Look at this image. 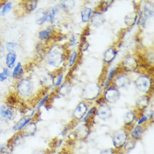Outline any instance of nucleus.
<instances>
[{
    "label": "nucleus",
    "mask_w": 154,
    "mask_h": 154,
    "mask_svg": "<svg viewBox=\"0 0 154 154\" xmlns=\"http://www.w3.org/2000/svg\"><path fill=\"white\" fill-rule=\"evenodd\" d=\"M93 13H94L93 8L88 7V6H86V5L83 6L81 9V12H80V18H81V21L83 24L87 25L89 23Z\"/></svg>",
    "instance_id": "obj_26"
},
{
    "label": "nucleus",
    "mask_w": 154,
    "mask_h": 154,
    "mask_svg": "<svg viewBox=\"0 0 154 154\" xmlns=\"http://www.w3.org/2000/svg\"><path fill=\"white\" fill-rule=\"evenodd\" d=\"M118 52H119V49L116 45H112L105 50L103 54V62L106 67L111 65V63L116 58Z\"/></svg>",
    "instance_id": "obj_12"
},
{
    "label": "nucleus",
    "mask_w": 154,
    "mask_h": 154,
    "mask_svg": "<svg viewBox=\"0 0 154 154\" xmlns=\"http://www.w3.org/2000/svg\"><path fill=\"white\" fill-rule=\"evenodd\" d=\"M119 66L121 67V71L125 72L126 73H129V72H137L139 70V67L141 66V63H140V60L137 57L129 54L125 56L123 58L122 62Z\"/></svg>",
    "instance_id": "obj_5"
},
{
    "label": "nucleus",
    "mask_w": 154,
    "mask_h": 154,
    "mask_svg": "<svg viewBox=\"0 0 154 154\" xmlns=\"http://www.w3.org/2000/svg\"><path fill=\"white\" fill-rule=\"evenodd\" d=\"M134 84L137 91L142 93V94H150L153 88L152 77H151L150 74L142 73L135 79Z\"/></svg>",
    "instance_id": "obj_3"
},
{
    "label": "nucleus",
    "mask_w": 154,
    "mask_h": 154,
    "mask_svg": "<svg viewBox=\"0 0 154 154\" xmlns=\"http://www.w3.org/2000/svg\"><path fill=\"white\" fill-rule=\"evenodd\" d=\"M72 89V84L71 81L67 79L66 81H64L63 84L57 88V94L61 97H67L71 94Z\"/></svg>",
    "instance_id": "obj_24"
},
{
    "label": "nucleus",
    "mask_w": 154,
    "mask_h": 154,
    "mask_svg": "<svg viewBox=\"0 0 154 154\" xmlns=\"http://www.w3.org/2000/svg\"><path fill=\"white\" fill-rule=\"evenodd\" d=\"M149 121L148 118L146 116V115H145V113H142V114H139L138 115L137 119L136 121L135 125H146V123Z\"/></svg>",
    "instance_id": "obj_43"
},
{
    "label": "nucleus",
    "mask_w": 154,
    "mask_h": 154,
    "mask_svg": "<svg viewBox=\"0 0 154 154\" xmlns=\"http://www.w3.org/2000/svg\"><path fill=\"white\" fill-rule=\"evenodd\" d=\"M100 154H121V152L120 151L116 150L113 147H109V148H104L100 151Z\"/></svg>",
    "instance_id": "obj_45"
},
{
    "label": "nucleus",
    "mask_w": 154,
    "mask_h": 154,
    "mask_svg": "<svg viewBox=\"0 0 154 154\" xmlns=\"http://www.w3.org/2000/svg\"><path fill=\"white\" fill-rule=\"evenodd\" d=\"M104 23H105V18L104 16V14H101V13L94 10V13H93L90 21H89V28L90 29H91V27L99 28L104 25Z\"/></svg>",
    "instance_id": "obj_20"
},
{
    "label": "nucleus",
    "mask_w": 154,
    "mask_h": 154,
    "mask_svg": "<svg viewBox=\"0 0 154 154\" xmlns=\"http://www.w3.org/2000/svg\"><path fill=\"white\" fill-rule=\"evenodd\" d=\"M95 116L101 121H108L112 117V109L109 104L104 103L96 106Z\"/></svg>",
    "instance_id": "obj_11"
},
{
    "label": "nucleus",
    "mask_w": 154,
    "mask_h": 154,
    "mask_svg": "<svg viewBox=\"0 0 154 154\" xmlns=\"http://www.w3.org/2000/svg\"><path fill=\"white\" fill-rule=\"evenodd\" d=\"M16 107L11 106L8 104H3L0 105V122L10 123L15 120L17 116Z\"/></svg>",
    "instance_id": "obj_7"
},
{
    "label": "nucleus",
    "mask_w": 154,
    "mask_h": 154,
    "mask_svg": "<svg viewBox=\"0 0 154 154\" xmlns=\"http://www.w3.org/2000/svg\"><path fill=\"white\" fill-rule=\"evenodd\" d=\"M121 97V92L120 90L114 87L112 84L109 85L105 89H104L102 98L104 99V102L106 104H116Z\"/></svg>",
    "instance_id": "obj_8"
},
{
    "label": "nucleus",
    "mask_w": 154,
    "mask_h": 154,
    "mask_svg": "<svg viewBox=\"0 0 154 154\" xmlns=\"http://www.w3.org/2000/svg\"><path fill=\"white\" fill-rule=\"evenodd\" d=\"M5 50L7 52H13V53H16L17 51L20 50V43L15 42H7L4 45Z\"/></svg>",
    "instance_id": "obj_39"
},
{
    "label": "nucleus",
    "mask_w": 154,
    "mask_h": 154,
    "mask_svg": "<svg viewBox=\"0 0 154 154\" xmlns=\"http://www.w3.org/2000/svg\"><path fill=\"white\" fill-rule=\"evenodd\" d=\"M131 83V79L129 74L125 72L121 71V69L117 72L116 77L114 78L111 84L114 87H116L120 90L121 88H125L128 87Z\"/></svg>",
    "instance_id": "obj_9"
},
{
    "label": "nucleus",
    "mask_w": 154,
    "mask_h": 154,
    "mask_svg": "<svg viewBox=\"0 0 154 154\" xmlns=\"http://www.w3.org/2000/svg\"><path fill=\"white\" fill-rule=\"evenodd\" d=\"M32 154H47L46 150H36L32 152Z\"/></svg>",
    "instance_id": "obj_49"
},
{
    "label": "nucleus",
    "mask_w": 154,
    "mask_h": 154,
    "mask_svg": "<svg viewBox=\"0 0 154 154\" xmlns=\"http://www.w3.org/2000/svg\"><path fill=\"white\" fill-rule=\"evenodd\" d=\"M88 48H89V43L88 42L87 38L82 37L81 41L79 42V49H78L79 53H84L85 51L88 50Z\"/></svg>",
    "instance_id": "obj_41"
},
{
    "label": "nucleus",
    "mask_w": 154,
    "mask_h": 154,
    "mask_svg": "<svg viewBox=\"0 0 154 154\" xmlns=\"http://www.w3.org/2000/svg\"><path fill=\"white\" fill-rule=\"evenodd\" d=\"M146 126L145 125H133L131 129L128 131L129 133V138L131 140H133L136 142L138 141L142 140L143 137V135L146 131Z\"/></svg>",
    "instance_id": "obj_16"
},
{
    "label": "nucleus",
    "mask_w": 154,
    "mask_h": 154,
    "mask_svg": "<svg viewBox=\"0 0 154 154\" xmlns=\"http://www.w3.org/2000/svg\"><path fill=\"white\" fill-rule=\"evenodd\" d=\"M129 139V133L128 131L121 127L119 130L114 131V133L111 136V140H112L113 148L116 150H118L121 152V147L125 144V142Z\"/></svg>",
    "instance_id": "obj_6"
},
{
    "label": "nucleus",
    "mask_w": 154,
    "mask_h": 154,
    "mask_svg": "<svg viewBox=\"0 0 154 154\" xmlns=\"http://www.w3.org/2000/svg\"><path fill=\"white\" fill-rule=\"evenodd\" d=\"M17 54L13 52H7L5 55V66L8 69L12 70L14 67L16 65Z\"/></svg>",
    "instance_id": "obj_33"
},
{
    "label": "nucleus",
    "mask_w": 154,
    "mask_h": 154,
    "mask_svg": "<svg viewBox=\"0 0 154 154\" xmlns=\"http://www.w3.org/2000/svg\"><path fill=\"white\" fill-rule=\"evenodd\" d=\"M61 8V10H63L65 13H70L73 10L75 7V1H70V0H65V1H60L58 4Z\"/></svg>",
    "instance_id": "obj_34"
},
{
    "label": "nucleus",
    "mask_w": 154,
    "mask_h": 154,
    "mask_svg": "<svg viewBox=\"0 0 154 154\" xmlns=\"http://www.w3.org/2000/svg\"><path fill=\"white\" fill-rule=\"evenodd\" d=\"M138 115L139 114L135 109L125 113V116L123 117V122H124V126L123 127L125 128L127 131H129L133 125H135Z\"/></svg>",
    "instance_id": "obj_17"
},
{
    "label": "nucleus",
    "mask_w": 154,
    "mask_h": 154,
    "mask_svg": "<svg viewBox=\"0 0 154 154\" xmlns=\"http://www.w3.org/2000/svg\"><path fill=\"white\" fill-rule=\"evenodd\" d=\"M37 120L35 116H34V119L25 125V127L21 131L20 133L24 137H33L37 131Z\"/></svg>",
    "instance_id": "obj_19"
},
{
    "label": "nucleus",
    "mask_w": 154,
    "mask_h": 154,
    "mask_svg": "<svg viewBox=\"0 0 154 154\" xmlns=\"http://www.w3.org/2000/svg\"><path fill=\"white\" fill-rule=\"evenodd\" d=\"M142 14H144L145 16H146L148 19H151L153 17V2H146L144 4V7L142 9Z\"/></svg>",
    "instance_id": "obj_36"
},
{
    "label": "nucleus",
    "mask_w": 154,
    "mask_h": 154,
    "mask_svg": "<svg viewBox=\"0 0 154 154\" xmlns=\"http://www.w3.org/2000/svg\"><path fill=\"white\" fill-rule=\"evenodd\" d=\"M50 94H44L41 98V100H39V102L37 103V105H36V111L37 109L39 110L40 109L43 107V106H46V104H48V101H49V99H50Z\"/></svg>",
    "instance_id": "obj_42"
},
{
    "label": "nucleus",
    "mask_w": 154,
    "mask_h": 154,
    "mask_svg": "<svg viewBox=\"0 0 154 154\" xmlns=\"http://www.w3.org/2000/svg\"><path fill=\"white\" fill-rule=\"evenodd\" d=\"M151 95L150 94H142L138 98L136 101L135 109L138 112V114L145 113L147 107L150 105Z\"/></svg>",
    "instance_id": "obj_14"
},
{
    "label": "nucleus",
    "mask_w": 154,
    "mask_h": 154,
    "mask_svg": "<svg viewBox=\"0 0 154 154\" xmlns=\"http://www.w3.org/2000/svg\"><path fill=\"white\" fill-rule=\"evenodd\" d=\"M137 145V142L133 141V140H131V138H129L125 143L123 145V146L121 147V154H124V153H127V152H129L131 150H133L134 148H135V146Z\"/></svg>",
    "instance_id": "obj_37"
},
{
    "label": "nucleus",
    "mask_w": 154,
    "mask_h": 154,
    "mask_svg": "<svg viewBox=\"0 0 154 154\" xmlns=\"http://www.w3.org/2000/svg\"><path fill=\"white\" fill-rule=\"evenodd\" d=\"M79 51L77 49H74V50H72V51H70L68 53V56H67V66L68 67H73L77 64V62L79 61Z\"/></svg>",
    "instance_id": "obj_32"
},
{
    "label": "nucleus",
    "mask_w": 154,
    "mask_h": 154,
    "mask_svg": "<svg viewBox=\"0 0 154 154\" xmlns=\"http://www.w3.org/2000/svg\"><path fill=\"white\" fill-rule=\"evenodd\" d=\"M5 55H6V50H5L4 45L0 42V60L4 58V57H5Z\"/></svg>",
    "instance_id": "obj_46"
},
{
    "label": "nucleus",
    "mask_w": 154,
    "mask_h": 154,
    "mask_svg": "<svg viewBox=\"0 0 154 154\" xmlns=\"http://www.w3.org/2000/svg\"><path fill=\"white\" fill-rule=\"evenodd\" d=\"M137 20V11H132V12L128 13L124 18V24L125 27L131 28L134 25H136Z\"/></svg>",
    "instance_id": "obj_29"
},
{
    "label": "nucleus",
    "mask_w": 154,
    "mask_h": 154,
    "mask_svg": "<svg viewBox=\"0 0 154 154\" xmlns=\"http://www.w3.org/2000/svg\"><path fill=\"white\" fill-rule=\"evenodd\" d=\"M39 82L44 88H49L52 85V73L43 71L39 74Z\"/></svg>",
    "instance_id": "obj_21"
},
{
    "label": "nucleus",
    "mask_w": 154,
    "mask_h": 154,
    "mask_svg": "<svg viewBox=\"0 0 154 154\" xmlns=\"http://www.w3.org/2000/svg\"><path fill=\"white\" fill-rule=\"evenodd\" d=\"M114 3V1H101L96 7L95 11L100 12L101 14H104L108 10V8L111 6Z\"/></svg>",
    "instance_id": "obj_38"
},
{
    "label": "nucleus",
    "mask_w": 154,
    "mask_h": 154,
    "mask_svg": "<svg viewBox=\"0 0 154 154\" xmlns=\"http://www.w3.org/2000/svg\"><path fill=\"white\" fill-rule=\"evenodd\" d=\"M2 72H4L5 75L7 76L8 78L9 77H11V73H12V70H10V69H8V67H3V69H2Z\"/></svg>",
    "instance_id": "obj_47"
},
{
    "label": "nucleus",
    "mask_w": 154,
    "mask_h": 154,
    "mask_svg": "<svg viewBox=\"0 0 154 154\" xmlns=\"http://www.w3.org/2000/svg\"><path fill=\"white\" fill-rule=\"evenodd\" d=\"M121 70V67L120 66H116V67H112L109 72L106 74V77L104 78V82H103V85L101 86V88H103V89H105L106 88L109 87V85H111V83H112L113 79L114 78L116 77V75L117 74V72Z\"/></svg>",
    "instance_id": "obj_23"
},
{
    "label": "nucleus",
    "mask_w": 154,
    "mask_h": 154,
    "mask_svg": "<svg viewBox=\"0 0 154 154\" xmlns=\"http://www.w3.org/2000/svg\"><path fill=\"white\" fill-rule=\"evenodd\" d=\"M95 111H96V106H92L91 108L88 109V112L86 113L85 116L83 117V120H82V122L84 123V124H88L91 126V121H93L94 118L95 117Z\"/></svg>",
    "instance_id": "obj_35"
},
{
    "label": "nucleus",
    "mask_w": 154,
    "mask_h": 154,
    "mask_svg": "<svg viewBox=\"0 0 154 154\" xmlns=\"http://www.w3.org/2000/svg\"><path fill=\"white\" fill-rule=\"evenodd\" d=\"M5 149V144H0V154H4Z\"/></svg>",
    "instance_id": "obj_50"
},
{
    "label": "nucleus",
    "mask_w": 154,
    "mask_h": 154,
    "mask_svg": "<svg viewBox=\"0 0 154 154\" xmlns=\"http://www.w3.org/2000/svg\"><path fill=\"white\" fill-rule=\"evenodd\" d=\"M90 133H91V126L84 123L79 125L73 131L74 137L76 138V140H79V141L86 140L89 137Z\"/></svg>",
    "instance_id": "obj_13"
},
{
    "label": "nucleus",
    "mask_w": 154,
    "mask_h": 154,
    "mask_svg": "<svg viewBox=\"0 0 154 154\" xmlns=\"http://www.w3.org/2000/svg\"><path fill=\"white\" fill-rule=\"evenodd\" d=\"M35 111H36V110H34L33 112L31 113L30 115H25L24 116L21 117L20 119L17 121V122H15V124L13 125V131H14L15 133L20 132L21 131L25 128V125L33 120L34 116H35Z\"/></svg>",
    "instance_id": "obj_15"
},
{
    "label": "nucleus",
    "mask_w": 154,
    "mask_h": 154,
    "mask_svg": "<svg viewBox=\"0 0 154 154\" xmlns=\"http://www.w3.org/2000/svg\"><path fill=\"white\" fill-rule=\"evenodd\" d=\"M60 12H61V8L59 5H55V6L51 7L47 10V14H48L47 22H49L51 25L56 24L57 21L58 15H60Z\"/></svg>",
    "instance_id": "obj_22"
},
{
    "label": "nucleus",
    "mask_w": 154,
    "mask_h": 154,
    "mask_svg": "<svg viewBox=\"0 0 154 154\" xmlns=\"http://www.w3.org/2000/svg\"><path fill=\"white\" fill-rule=\"evenodd\" d=\"M154 63V52L153 49H148L142 56V64L146 66L152 67Z\"/></svg>",
    "instance_id": "obj_31"
},
{
    "label": "nucleus",
    "mask_w": 154,
    "mask_h": 154,
    "mask_svg": "<svg viewBox=\"0 0 154 154\" xmlns=\"http://www.w3.org/2000/svg\"><path fill=\"white\" fill-rule=\"evenodd\" d=\"M48 19V14H47V10L44 8H39L35 12V23L38 25H43L46 22H47Z\"/></svg>",
    "instance_id": "obj_27"
},
{
    "label": "nucleus",
    "mask_w": 154,
    "mask_h": 154,
    "mask_svg": "<svg viewBox=\"0 0 154 154\" xmlns=\"http://www.w3.org/2000/svg\"><path fill=\"white\" fill-rule=\"evenodd\" d=\"M8 78L4 74L3 72H0V82H5Z\"/></svg>",
    "instance_id": "obj_48"
},
{
    "label": "nucleus",
    "mask_w": 154,
    "mask_h": 154,
    "mask_svg": "<svg viewBox=\"0 0 154 154\" xmlns=\"http://www.w3.org/2000/svg\"><path fill=\"white\" fill-rule=\"evenodd\" d=\"M51 73H52V86L56 89H57L64 81V70L63 68L57 71L51 72Z\"/></svg>",
    "instance_id": "obj_25"
},
{
    "label": "nucleus",
    "mask_w": 154,
    "mask_h": 154,
    "mask_svg": "<svg viewBox=\"0 0 154 154\" xmlns=\"http://www.w3.org/2000/svg\"><path fill=\"white\" fill-rule=\"evenodd\" d=\"M67 47L64 45H52L44 55L46 65L51 68L53 72L63 69L64 63L67 60Z\"/></svg>",
    "instance_id": "obj_1"
},
{
    "label": "nucleus",
    "mask_w": 154,
    "mask_h": 154,
    "mask_svg": "<svg viewBox=\"0 0 154 154\" xmlns=\"http://www.w3.org/2000/svg\"><path fill=\"white\" fill-rule=\"evenodd\" d=\"M13 8V3L11 1H7L2 4L0 7V16H5L7 14L10 12Z\"/></svg>",
    "instance_id": "obj_40"
},
{
    "label": "nucleus",
    "mask_w": 154,
    "mask_h": 154,
    "mask_svg": "<svg viewBox=\"0 0 154 154\" xmlns=\"http://www.w3.org/2000/svg\"><path fill=\"white\" fill-rule=\"evenodd\" d=\"M78 40H77V37H76V35H72L71 36H70V38H69V41H68V42H67V46H66V47H67V50H70V49H72V50H74L73 48L75 47L76 46H78Z\"/></svg>",
    "instance_id": "obj_44"
},
{
    "label": "nucleus",
    "mask_w": 154,
    "mask_h": 154,
    "mask_svg": "<svg viewBox=\"0 0 154 154\" xmlns=\"http://www.w3.org/2000/svg\"><path fill=\"white\" fill-rule=\"evenodd\" d=\"M24 74H25V68L23 64L19 62L12 69V73H11V77L14 80H20L22 78H24Z\"/></svg>",
    "instance_id": "obj_28"
},
{
    "label": "nucleus",
    "mask_w": 154,
    "mask_h": 154,
    "mask_svg": "<svg viewBox=\"0 0 154 154\" xmlns=\"http://www.w3.org/2000/svg\"><path fill=\"white\" fill-rule=\"evenodd\" d=\"M14 93L21 101H29L32 99L35 93V84L29 77H24L15 83Z\"/></svg>",
    "instance_id": "obj_2"
},
{
    "label": "nucleus",
    "mask_w": 154,
    "mask_h": 154,
    "mask_svg": "<svg viewBox=\"0 0 154 154\" xmlns=\"http://www.w3.org/2000/svg\"><path fill=\"white\" fill-rule=\"evenodd\" d=\"M56 34L57 31L52 26H47L38 32L37 37L41 42H49L56 37Z\"/></svg>",
    "instance_id": "obj_18"
},
{
    "label": "nucleus",
    "mask_w": 154,
    "mask_h": 154,
    "mask_svg": "<svg viewBox=\"0 0 154 154\" xmlns=\"http://www.w3.org/2000/svg\"><path fill=\"white\" fill-rule=\"evenodd\" d=\"M3 131H4V129H3V126H2V124L0 123V135L3 133Z\"/></svg>",
    "instance_id": "obj_51"
},
{
    "label": "nucleus",
    "mask_w": 154,
    "mask_h": 154,
    "mask_svg": "<svg viewBox=\"0 0 154 154\" xmlns=\"http://www.w3.org/2000/svg\"><path fill=\"white\" fill-rule=\"evenodd\" d=\"M89 109V104L88 102H86L84 100L80 101L79 104H77L73 111L72 113V121L75 122H79L83 120V118L85 116L86 113L88 112Z\"/></svg>",
    "instance_id": "obj_10"
},
{
    "label": "nucleus",
    "mask_w": 154,
    "mask_h": 154,
    "mask_svg": "<svg viewBox=\"0 0 154 154\" xmlns=\"http://www.w3.org/2000/svg\"><path fill=\"white\" fill-rule=\"evenodd\" d=\"M38 3L39 1L37 0H27L22 2V6H23V10L25 13H32L35 11V9L37 8Z\"/></svg>",
    "instance_id": "obj_30"
},
{
    "label": "nucleus",
    "mask_w": 154,
    "mask_h": 154,
    "mask_svg": "<svg viewBox=\"0 0 154 154\" xmlns=\"http://www.w3.org/2000/svg\"><path fill=\"white\" fill-rule=\"evenodd\" d=\"M102 88L99 83L91 82L87 83L82 90V98L86 102H92L100 98Z\"/></svg>",
    "instance_id": "obj_4"
}]
</instances>
